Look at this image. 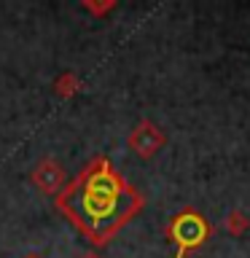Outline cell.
Returning <instances> with one entry per match:
<instances>
[{
	"mask_svg": "<svg viewBox=\"0 0 250 258\" xmlns=\"http://www.w3.org/2000/svg\"><path fill=\"white\" fill-rule=\"evenodd\" d=\"M30 258H38V255H30Z\"/></svg>",
	"mask_w": 250,
	"mask_h": 258,
	"instance_id": "9c48e42d",
	"label": "cell"
},
{
	"mask_svg": "<svg viewBox=\"0 0 250 258\" xmlns=\"http://www.w3.org/2000/svg\"><path fill=\"white\" fill-rule=\"evenodd\" d=\"M167 234H169V239L177 245V258H183L189 250H194L197 245H202V242H205V237H207V223L202 221L197 213L185 210V213H180L172 223H169Z\"/></svg>",
	"mask_w": 250,
	"mask_h": 258,
	"instance_id": "7a4b0ae2",
	"label": "cell"
},
{
	"mask_svg": "<svg viewBox=\"0 0 250 258\" xmlns=\"http://www.w3.org/2000/svg\"><path fill=\"white\" fill-rule=\"evenodd\" d=\"M84 8L92 11L94 16H102V14H108L110 8H116V3H113V0H108V3H92V0H84Z\"/></svg>",
	"mask_w": 250,
	"mask_h": 258,
	"instance_id": "52a82bcc",
	"label": "cell"
},
{
	"mask_svg": "<svg viewBox=\"0 0 250 258\" xmlns=\"http://www.w3.org/2000/svg\"><path fill=\"white\" fill-rule=\"evenodd\" d=\"M247 229V218L242 213H231L229 218H226V231L234 234V237H239V234H245Z\"/></svg>",
	"mask_w": 250,
	"mask_h": 258,
	"instance_id": "8992f818",
	"label": "cell"
},
{
	"mask_svg": "<svg viewBox=\"0 0 250 258\" xmlns=\"http://www.w3.org/2000/svg\"><path fill=\"white\" fill-rule=\"evenodd\" d=\"M127 148L132 151V153H137L140 159H151L153 153H159L161 148H164V132H161L153 121L143 118L140 124L129 132Z\"/></svg>",
	"mask_w": 250,
	"mask_h": 258,
	"instance_id": "3957f363",
	"label": "cell"
},
{
	"mask_svg": "<svg viewBox=\"0 0 250 258\" xmlns=\"http://www.w3.org/2000/svg\"><path fill=\"white\" fill-rule=\"evenodd\" d=\"M140 194L121 180L105 156L89 161L76 180L65 185L62 194H56V207L94 247L108 245L113 234L135 215V210H140Z\"/></svg>",
	"mask_w": 250,
	"mask_h": 258,
	"instance_id": "6da1fadb",
	"label": "cell"
},
{
	"mask_svg": "<svg viewBox=\"0 0 250 258\" xmlns=\"http://www.w3.org/2000/svg\"><path fill=\"white\" fill-rule=\"evenodd\" d=\"M78 258H102L100 253H94V250H86V253H81Z\"/></svg>",
	"mask_w": 250,
	"mask_h": 258,
	"instance_id": "ba28073f",
	"label": "cell"
},
{
	"mask_svg": "<svg viewBox=\"0 0 250 258\" xmlns=\"http://www.w3.org/2000/svg\"><path fill=\"white\" fill-rule=\"evenodd\" d=\"M78 89H81V81H78V76L76 73H62L59 78L54 81V92H56V97H62V100H70L73 94H78Z\"/></svg>",
	"mask_w": 250,
	"mask_h": 258,
	"instance_id": "5b68a950",
	"label": "cell"
},
{
	"mask_svg": "<svg viewBox=\"0 0 250 258\" xmlns=\"http://www.w3.org/2000/svg\"><path fill=\"white\" fill-rule=\"evenodd\" d=\"M32 185H38L43 194H48V197H56V191L65 188V180H68V172H65V167L56 161L54 156H43L38 161L35 167H32Z\"/></svg>",
	"mask_w": 250,
	"mask_h": 258,
	"instance_id": "277c9868",
	"label": "cell"
}]
</instances>
